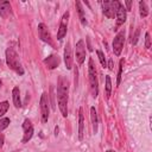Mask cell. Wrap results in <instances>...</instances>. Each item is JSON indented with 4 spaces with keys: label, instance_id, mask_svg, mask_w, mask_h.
Listing matches in <instances>:
<instances>
[{
    "label": "cell",
    "instance_id": "1",
    "mask_svg": "<svg viewBox=\"0 0 152 152\" xmlns=\"http://www.w3.org/2000/svg\"><path fill=\"white\" fill-rule=\"evenodd\" d=\"M68 93H69V81L64 76H59L57 82V99H58V108L64 118L68 116Z\"/></svg>",
    "mask_w": 152,
    "mask_h": 152
},
{
    "label": "cell",
    "instance_id": "2",
    "mask_svg": "<svg viewBox=\"0 0 152 152\" xmlns=\"http://www.w3.org/2000/svg\"><path fill=\"white\" fill-rule=\"evenodd\" d=\"M6 63H7L8 68L12 69L13 71H15L18 75H24V69L21 66L18 53L12 48H8L6 50Z\"/></svg>",
    "mask_w": 152,
    "mask_h": 152
},
{
    "label": "cell",
    "instance_id": "3",
    "mask_svg": "<svg viewBox=\"0 0 152 152\" xmlns=\"http://www.w3.org/2000/svg\"><path fill=\"white\" fill-rule=\"evenodd\" d=\"M88 76H89V83H90V90L94 97L99 94V81H97V71L95 63L93 58H89L88 61Z\"/></svg>",
    "mask_w": 152,
    "mask_h": 152
},
{
    "label": "cell",
    "instance_id": "4",
    "mask_svg": "<svg viewBox=\"0 0 152 152\" xmlns=\"http://www.w3.org/2000/svg\"><path fill=\"white\" fill-rule=\"evenodd\" d=\"M120 2L119 1H116V0H114V1H103L102 2V11H103V14L107 17V18H109V19H112V18H114L115 17V13H116V11H118V8L120 7Z\"/></svg>",
    "mask_w": 152,
    "mask_h": 152
},
{
    "label": "cell",
    "instance_id": "5",
    "mask_svg": "<svg viewBox=\"0 0 152 152\" xmlns=\"http://www.w3.org/2000/svg\"><path fill=\"white\" fill-rule=\"evenodd\" d=\"M124 43H125V31H120V32H118V34L113 39V51H114L115 56L121 55Z\"/></svg>",
    "mask_w": 152,
    "mask_h": 152
},
{
    "label": "cell",
    "instance_id": "6",
    "mask_svg": "<svg viewBox=\"0 0 152 152\" xmlns=\"http://www.w3.org/2000/svg\"><path fill=\"white\" fill-rule=\"evenodd\" d=\"M40 114H42V122H46L49 119V96L46 95V93H43L40 96Z\"/></svg>",
    "mask_w": 152,
    "mask_h": 152
},
{
    "label": "cell",
    "instance_id": "7",
    "mask_svg": "<svg viewBox=\"0 0 152 152\" xmlns=\"http://www.w3.org/2000/svg\"><path fill=\"white\" fill-rule=\"evenodd\" d=\"M69 15L70 13L66 11L62 19H61V24H59V27H58V32H57V39L58 40H62L64 38V36L66 34V31H68V21H69Z\"/></svg>",
    "mask_w": 152,
    "mask_h": 152
},
{
    "label": "cell",
    "instance_id": "8",
    "mask_svg": "<svg viewBox=\"0 0 152 152\" xmlns=\"http://www.w3.org/2000/svg\"><path fill=\"white\" fill-rule=\"evenodd\" d=\"M38 33H39V38H40L43 42H45V43H48V44H50V45H53L52 39H51V33H50L48 26H46L44 23H40V24L38 25Z\"/></svg>",
    "mask_w": 152,
    "mask_h": 152
},
{
    "label": "cell",
    "instance_id": "9",
    "mask_svg": "<svg viewBox=\"0 0 152 152\" xmlns=\"http://www.w3.org/2000/svg\"><path fill=\"white\" fill-rule=\"evenodd\" d=\"M75 56H76V61L78 64H82L86 59V46H84V42L82 39H80L77 43H76V46H75Z\"/></svg>",
    "mask_w": 152,
    "mask_h": 152
},
{
    "label": "cell",
    "instance_id": "10",
    "mask_svg": "<svg viewBox=\"0 0 152 152\" xmlns=\"http://www.w3.org/2000/svg\"><path fill=\"white\" fill-rule=\"evenodd\" d=\"M23 129H24V137H23V142H27L32 135H33V126L28 119H25L23 122Z\"/></svg>",
    "mask_w": 152,
    "mask_h": 152
},
{
    "label": "cell",
    "instance_id": "11",
    "mask_svg": "<svg viewBox=\"0 0 152 152\" xmlns=\"http://www.w3.org/2000/svg\"><path fill=\"white\" fill-rule=\"evenodd\" d=\"M64 64L68 70L72 68V51H71V45L68 42L65 48H64Z\"/></svg>",
    "mask_w": 152,
    "mask_h": 152
},
{
    "label": "cell",
    "instance_id": "12",
    "mask_svg": "<svg viewBox=\"0 0 152 152\" xmlns=\"http://www.w3.org/2000/svg\"><path fill=\"white\" fill-rule=\"evenodd\" d=\"M115 18H116V26H120L126 21L127 13H126V8L122 5H120V7L118 8V11L115 13Z\"/></svg>",
    "mask_w": 152,
    "mask_h": 152
},
{
    "label": "cell",
    "instance_id": "13",
    "mask_svg": "<svg viewBox=\"0 0 152 152\" xmlns=\"http://www.w3.org/2000/svg\"><path fill=\"white\" fill-rule=\"evenodd\" d=\"M12 14V7L8 1H2L0 0V15L2 18H7Z\"/></svg>",
    "mask_w": 152,
    "mask_h": 152
},
{
    "label": "cell",
    "instance_id": "14",
    "mask_svg": "<svg viewBox=\"0 0 152 152\" xmlns=\"http://www.w3.org/2000/svg\"><path fill=\"white\" fill-rule=\"evenodd\" d=\"M59 57L58 56H56V55H51V56H49V57H46L45 59H44V63H45V65L49 68V69H55V68H57L58 65H59Z\"/></svg>",
    "mask_w": 152,
    "mask_h": 152
},
{
    "label": "cell",
    "instance_id": "15",
    "mask_svg": "<svg viewBox=\"0 0 152 152\" xmlns=\"http://www.w3.org/2000/svg\"><path fill=\"white\" fill-rule=\"evenodd\" d=\"M12 99H13V104L15 108L21 107V100H20V90L18 87H14L12 89Z\"/></svg>",
    "mask_w": 152,
    "mask_h": 152
},
{
    "label": "cell",
    "instance_id": "16",
    "mask_svg": "<svg viewBox=\"0 0 152 152\" xmlns=\"http://www.w3.org/2000/svg\"><path fill=\"white\" fill-rule=\"evenodd\" d=\"M83 129H84V116H83V110L80 108V114H78V139H83Z\"/></svg>",
    "mask_w": 152,
    "mask_h": 152
},
{
    "label": "cell",
    "instance_id": "17",
    "mask_svg": "<svg viewBox=\"0 0 152 152\" xmlns=\"http://www.w3.org/2000/svg\"><path fill=\"white\" fill-rule=\"evenodd\" d=\"M90 120H91V125H93V131H94V133H96L99 119H97V113H96L95 107H90Z\"/></svg>",
    "mask_w": 152,
    "mask_h": 152
},
{
    "label": "cell",
    "instance_id": "18",
    "mask_svg": "<svg viewBox=\"0 0 152 152\" xmlns=\"http://www.w3.org/2000/svg\"><path fill=\"white\" fill-rule=\"evenodd\" d=\"M76 8H77V12H78V17H80V20L82 23V25H87V20H86V17H84V12H83V8L81 6V2L80 1H76Z\"/></svg>",
    "mask_w": 152,
    "mask_h": 152
},
{
    "label": "cell",
    "instance_id": "19",
    "mask_svg": "<svg viewBox=\"0 0 152 152\" xmlns=\"http://www.w3.org/2000/svg\"><path fill=\"white\" fill-rule=\"evenodd\" d=\"M139 12H140V15H141L142 18L147 17V14H148V8H147L145 1H139Z\"/></svg>",
    "mask_w": 152,
    "mask_h": 152
},
{
    "label": "cell",
    "instance_id": "20",
    "mask_svg": "<svg viewBox=\"0 0 152 152\" xmlns=\"http://www.w3.org/2000/svg\"><path fill=\"white\" fill-rule=\"evenodd\" d=\"M10 108V103L7 101H2L0 102V116H2L4 114H6V112Z\"/></svg>",
    "mask_w": 152,
    "mask_h": 152
},
{
    "label": "cell",
    "instance_id": "21",
    "mask_svg": "<svg viewBox=\"0 0 152 152\" xmlns=\"http://www.w3.org/2000/svg\"><path fill=\"white\" fill-rule=\"evenodd\" d=\"M110 91H112V80H110V77L107 75V76H106V95L109 96V95H110Z\"/></svg>",
    "mask_w": 152,
    "mask_h": 152
},
{
    "label": "cell",
    "instance_id": "22",
    "mask_svg": "<svg viewBox=\"0 0 152 152\" xmlns=\"http://www.w3.org/2000/svg\"><path fill=\"white\" fill-rule=\"evenodd\" d=\"M10 119L8 118H2V119H0V132L2 131V129H5V128H7L8 127V125H10Z\"/></svg>",
    "mask_w": 152,
    "mask_h": 152
},
{
    "label": "cell",
    "instance_id": "23",
    "mask_svg": "<svg viewBox=\"0 0 152 152\" xmlns=\"http://www.w3.org/2000/svg\"><path fill=\"white\" fill-rule=\"evenodd\" d=\"M96 53H97V56H99V59H100L101 65H102L103 68H106V66H107V62H106V58H104L103 52H102V51H100V50H97V51H96Z\"/></svg>",
    "mask_w": 152,
    "mask_h": 152
},
{
    "label": "cell",
    "instance_id": "24",
    "mask_svg": "<svg viewBox=\"0 0 152 152\" xmlns=\"http://www.w3.org/2000/svg\"><path fill=\"white\" fill-rule=\"evenodd\" d=\"M122 68H124V59L120 61V64H119V72H118V78H116V84L119 86L120 82H121V75H122Z\"/></svg>",
    "mask_w": 152,
    "mask_h": 152
},
{
    "label": "cell",
    "instance_id": "25",
    "mask_svg": "<svg viewBox=\"0 0 152 152\" xmlns=\"http://www.w3.org/2000/svg\"><path fill=\"white\" fill-rule=\"evenodd\" d=\"M150 46H151V38H150V33L146 32L145 33V48L150 49Z\"/></svg>",
    "mask_w": 152,
    "mask_h": 152
},
{
    "label": "cell",
    "instance_id": "26",
    "mask_svg": "<svg viewBox=\"0 0 152 152\" xmlns=\"http://www.w3.org/2000/svg\"><path fill=\"white\" fill-rule=\"evenodd\" d=\"M139 33H140V30H139V28H137V31H135V33H134V36H133V38H132V44H133V45H135V44L138 43Z\"/></svg>",
    "mask_w": 152,
    "mask_h": 152
},
{
    "label": "cell",
    "instance_id": "27",
    "mask_svg": "<svg viewBox=\"0 0 152 152\" xmlns=\"http://www.w3.org/2000/svg\"><path fill=\"white\" fill-rule=\"evenodd\" d=\"M125 5H126V7H127L126 11H129V10H131V6H132V1H125Z\"/></svg>",
    "mask_w": 152,
    "mask_h": 152
},
{
    "label": "cell",
    "instance_id": "28",
    "mask_svg": "<svg viewBox=\"0 0 152 152\" xmlns=\"http://www.w3.org/2000/svg\"><path fill=\"white\" fill-rule=\"evenodd\" d=\"M108 69H109V70H113V69H114V64H113V59H109V63H108Z\"/></svg>",
    "mask_w": 152,
    "mask_h": 152
},
{
    "label": "cell",
    "instance_id": "29",
    "mask_svg": "<svg viewBox=\"0 0 152 152\" xmlns=\"http://www.w3.org/2000/svg\"><path fill=\"white\" fill-rule=\"evenodd\" d=\"M4 141H5V138H4V134L0 132V147L4 145Z\"/></svg>",
    "mask_w": 152,
    "mask_h": 152
},
{
    "label": "cell",
    "instance_id": "30",
    "mask_svg": "<svg viewBox=\"0 0 152 152\" xmlns=\"http://www.w3.org/2000/svg\"><path fill=\"white\" fill-rule=\"evenodd\" d=\"M58 134V127H56V129H55V135H57Z\"/></svg>",
    "mask_w": 152,
    "mask_h": 152
},
{
    "label": "cell",
    "instance_id": "31",
    "mask_svg": "<svg viewBox=\"0 0 152 152\" xmlns=\"http://www.w3.org/2000/svg\"><path fill=\"white\" fill-rule=\"evenodd\" d=\"M107 152H115V151H112V150H108Z\"/></svg>",
    "mask_w": 152,
    "mask_h": 152
},
{
    "label": "cell",
    "instance_id": "32",
    "mask_svg": "<svg viewBox=\"0 0 152 152\" xmlns=\"http://www.w3.org/2000/svg\"><path fill=\"white\" fill-rule=\"evenodd\" d=\"M1 84H2V83H1V81H0V87H1Z\"/></svg>",
    "mask_w": 152,
    "mask_h": 152
},
{
    "label": "cell",
    "instance_id": "33",
    "mask_svg": "<svg viewBox=\"0 0 152 152\" xmlns=\"http://www.w3.org/2000/svg\"><path fill=\"white\" fill-rule=\"evenodd\" d=\"M0 65H1V59H0Z\"/></svg>",
    "mask_w": 152,
    "mask_h": 152
}]
</instances>
